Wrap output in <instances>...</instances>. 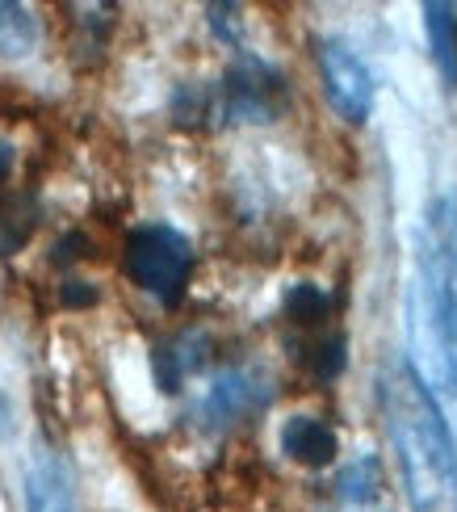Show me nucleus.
I'll list each match as a JSON object with an SVG mask.
<instances>
[{
    "label": "nucleus",
    "mask_w": 457,
    "mask_h": 512,
    "mask_svg": "<svg viewBox=\"0 0 457 512\" xmlns=\"http://www.w3.org/2000/svg\"><path fill=\"white\" fill-rule=\"evenodd\" d=\"M411 370L437 403L457 408V189L424 206L416 227V277L407 290Z\"/></svg>",
    "instance_id": "1"
},
{
    "label": "nucleus",
    "mask_w": 457,
    "mask_h": 512,
    "mask_svg": "<svg viewBox=\"0 0 457 512\" xmlns=\"http://www.w3.org/2000/svg\"><path fill=\"white\" fill-rule=\"evenodd\" d=\"M378 403L411 512H457V445L445 408L411 361H390L378 370Z\"/></svg>",
    "instance_id": "2"
},
{
    "label": "nucleus",
    "mask_w": 457,
    "mask_h": 512,
    "mask_svg": "<svg viewBox=\"0 0 457 512\" xmlns=\"http://www.w3.org/2000/svg\"><path fill=\"white\" fill-rule=\"evenodd\" d=\"M193 273V244L168 223H147L126 236V277L164 307L181 303Z\"/></svg>",
    "instance_id": "3"
},
{
    "label": "nucleus",
    "mask_w": 457,
    "mask_h": 512,
    "mask_svg": "<svg viewBox=\"0 0 457 512\" xmlns=\"http://www.w3.org/2000/svg\"><path fill=\"white\" fill-rule=\"evenodd\" d=\"M319 72H323V89H328L332 110L344 122H365L374 114V72L365 68V59L340 38H323L319 42Z\"/></svg>",
    "instance_id": "4"
},
{
    "label": "nucleus",
    "mask_w": 457,
    "mask_h": 512,
    "mask_svg": "<svg viewBox=\"0 0 457 512\" xmlns=\"http://www.w3.org/2000/svg\"><path fill=\"white\" fill-rule=\"evenodd\" d=\"M281 76L260 59H244L223 80V114L235 122H269L277 114Z\"/></svg>",
    "instance_id": "5"
},
{
    "label": "nucleus",
    "mask_w": 457,
    "mask_h": 512,
    "mask_svg": "<svg viewBox=\"0 0 457 512\" xmlns=\"http://www.w3.org/2000/svg\"><path fill=\"white\" fill-rule=\"evenodd\" d=\"M269 395H273V387H269L265 374L252 370V366H235L210 382V391L198 403V416L210 424H227V420H239L248 412H260L269 403Z\"/></svg>",
    "instance_id": "6"
},
{
    "label": "nucleus",
    "mask_w": 457,
    "mask_h": 512,
    "mask_svg": "<svg viewBox=\"0 0 457 512\" xmlns=\"http://www.w3.org/2000/svg\"><path fill=\"white\" fill-rule=\"evenodd\" d=\"M21 483H26V512H76L72 475L47 441L34 445V454L26 458V475H21Z\"/></svg>",
    "instance_id": "7"
},
{
    "label": "nucleus",
    "mask_w": 457,
    "mask_h": 512,
    "mask_svg": "<svg viewBox=\"0 0 457 512\" xmlns=\"http://www.w3.org/2000/svg\"><path fill=\"white\" fill-rule=\"evenodd\" d=\"M281 450H286L294 462L319 471V466H332V462H336L340 441H336V433H332L323 420H315V416H294V420H286V429H281Z\"/></svg>",
    "instance_id": "8"
},
{
    "label": "nucleus",
    "mask_w": 457,
    "mask_h": 512,
    "mask_svg": "<svg viewBox=\"0 0 457 512\" xmlns=\"http://www.w3.org/2000/svg\"><path fill=\"white\" fill-rule=\"evenodd\" d=\"M206 349H210V340L202 332H181V336H172L168 345L156 349V382H160V391L172 395V391H181V382L193 374V370H202V361H206Z\"/></svg>",
    "instance_id": "9"
},
{
    "label": "nucleus",
    "mask_w": 457,
    "mask_h": 512,
    "mask_svg": "<svg viewBox=\"0 0 457 512\" xmlns=\"http://www.w3.org/2000/svg\"><path fill=\"white\" fill-rule=\"evenodd\" d=\"M424 30L432 42V63L445 80V89H457V9L428 0L424 5Z\"/></svg>",
    "instance_id": "10"
},
{
    "label": "nucleus",
    "mask_w": 457,
    "mask_h": 512,
    "mask_svg": "<svg viewBox=\"0 0 457 512\" xmlns=\"http://www.w3.org/2000/svg\"><path fill=\"white\" fill-rule=\"evenodd\" d=\"M38 47V21L26 5H13V0H0V55L5 59H21Z\"/></svg>",
    "instance_id": "11"
},
{
    "label": "nucleus",
    "mask_w": 457,
    "mask_h": 512,
    "mask_svg": "<svg viewBox=\"0 0 457 512\" xmlns=\"http://www.w3.org/2000/svg\"><path fill=\"white\" fill-rule=\"evenodd\" d=\"M336 500L340 504H374V500H382V462L374 454H365L353 466H344L340 479H336Z\"/></svg>",
    "instance_id": "12"
},
{
    "label": "nucleus",
    "mask_w": 457,
    "mask_h": 512,
    "mask_svg": "<svg viewBox=\"0 0 457 512\" xmlns=\"http://www.w3.org/2000/svg\"><path fill=\"white\" fill-rule=\"evenodd\" d=\"M286 311H290V319H298V324H315V319L328 315V294L311 282H302L286 294Z\"/></svg>",
    "instance_id": "13"
},
{
    "label": "nucleus",
    "mask_w": 457,
    "mask_h": 512,
    "mask_svg": "<svg viewBox=\"0 0 457 512\" xmlns=\"http://www.w3.org/2000/svg\"><path fill=\"white\" fill-rule=\"evenodd\" d=\"M235 13H239L235 5H210V26H214V34H219L223 42H231V47H239V30L231 26Z\"/></svg>",
    "instance_id": "14"
},
{
    "label": "nucleus",
    "mask_w": 457,
    "mask_h": 512,
    "mask_svg": "<svg viewBox=\"0 0 457 512\" xmlns=\"http://www.w3.org/2000/svg\"><path fill=\"white\" fill-rule=\"evenodd\" d=\"M63 303H68V307H93L97 290L89 282H68V286H63Z\"/></svg>",
    "instance_id": "15"
},
{
    "label": "nucleus",
    "mask_w": 457,
    "mask_h": 512,
    "mask_svg": "<svg viewBox=\"0 0 457 512\" xmlns=\"http://www.w3.org/2000/svg\"><path fill=\"white\" fill-rule=\"evenodd\" d=\"M17 433V412H13V399L0 391V441H9Z\"/></svg>",
    "instance_id": "16"
},
{
    "label": "nucleus",
    "mask_w": 457,
    "mask_h": 512,
    "mask_svg": "<svg viewBox=\"0 0 457 512\" xmlns=\"http://www.w3.org/2000/svg\"><path fill=\"white\" fill-rule=\"evenodd\" d=\"M9 168H13V143H9V139H0V181L9 177Z\"/></svg>",
    "instance_id": "17"
},
{
    "label": "nucleus",
    "mask_w": 457,
    "mask_h": 512,
    "mask_svg": "<svg viewBox=\"0 0 457 512\" xmlns=\"http://www.w3.org/2000/svg\"><path fill=\"white\" fill-rule=\"evenodd\" d=\"M336 512H390L382 500H374V504H340Z\"/></svg>",
    "instance_id": "18"
}]
</instances>
